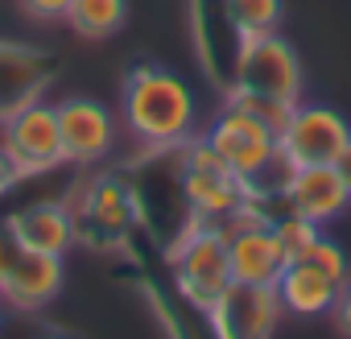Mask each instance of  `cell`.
<instances>
[{
	"instance_id": "cell-1",
	"label": "cell",
	"mask_w": 351,
	"mask_h": 339,
	"mask_svg": "<svg viewBox=\"0 0 351 339\" xmlns=\"http://www.w3.org/2000/svg\"><path fill=\"white\" fill-rule=\"evenodd\" d=\"M124 128L149 145V149H169V145H186L195 137L199 124V108H195V91L186 87V79H178L165 67L141 62L124 75Z\"/></svg>"
},
{
	"instance_id": "cell-2",
	"label": "cell",
	"mask_w": 351,
	"mask_h": 339,
	"mask_svg": "<svg viewBox=\"0 0 351 339\" xmlns=\"http://www.w3.org/2000/svg\"><path fill=\"white\" fill-rule=\"evenodd\" d=\"M203 137L248 183L252 207H261L269 215V203L281 199V187H285V174H289V161L281 157V145H277V128L265 124L256 112H248L240 104H228Z\"/></svg>"
},
{
	"instance_id": "cell-3",
	"label": "cell",
	"mask_w": 351,
	"mask_h": 339,
	"mask_svg": "<svg viewBox=\"0 0 351 339\" xmlns=\"http://www.w3.org/2000/svg\"><path fill=\"white\" fill-rule=\"evenodd\" d=\"M169 269H173V285H178V294L195 310L207 314L232 290V281H236L232 277V257H228L223 224L191 220V228L169 248Z\"/></svg>"
},
{
	"instance_id": "cell-4",
	"label": "cell",
	"mask_w": 351,
	"mask_h": 339,
	"mask_svg": "<svg viewBox=\"0 0 351 339\" xmlns=\"http://www.w3.org/2000/svg\"><path fill=\"white\" fill-rule=\"evenodd\" d=\"M182 199L191 220H207V224H228L236 211L252 207L248 199V183L236 174V170L207 145L203 132H195L182 145Z\"/></svg>"
},
{
	"instance_id": "cell-5",
	"label": "cell",
	"mask_w": 351,
	"mask_h": 339,
	"mask_svg": "<svg viewBox=\"0 0 351 339\" xmlns=\"http://www.w3.org/2000/svg\"><path fill=\"white\" fill-rule=\"evenodd\" d=\"M232 87L298 104L302 87H306L302 58L277 30H269V34H240L236 62H232Z\"/></svg>"
},
{
	"instance_id": "cell-6",
	"label": "cell",
	"mask_w": 351,
	"mask_h": 339,
	"mask_svg": "<svg viewBox=\"0 0 351 339\" xmlns=\"http://www.w3.org/2000/svg\"><path fill=\"white\" fill-rule=\"evenodd\" d=\"M0 145H5V153L21 170V178L66 165V145H62V128H58V104L25 100L13 112H5L0 116Z\"/></svg>"
},
{
	"instance_id": "cell-7",
	"label": "cell",
	"mask_w": 351,
	"mask_h": 339,
	"mask_svg": "<svg viewBox=\"0 0 351 339\" xmlns=\"http://www.w3.org/2000/svg\"><path fill=\"white\" fill-rule=\"evenodd\" d=\"M351 137V124L343 112L326 108V104H293L285 128L277 132L281 157L289 161V170L298 165H335L343 145Z\"/></svg>"
},
{
	"instance_id": "cell-8",
	"label": "cell",
	"mask_w": 351,
	"mask_h": 339,
	"mask_svg": "<svg viewBox=\"0 0 351 339\" xmlns=\"http://www.w3.org/2000/svg\"><path fill=\"white\" fill-rule=\"evenodd\" d=\"M223 232H228L232 277L248 281V285H277L289 257H285V248L273 232V220L261 207H244L223 224Z\"/></svg>"
},
{
	"instance_id": "cell-9",
	"label": "cell",
	"mask_w": 351,
	"mask_h": 339,
	"mask_svg": "<svg viewBox=\"0 0 351 339\" xmlns=\"http://www.w3.org/2000/svg\"><path fill=\"white\" fill-rule=\"evenodd\" d=\"M58 128L66 145V165H99L116 145V116L91 95L58 100Z\"/></svg>"
},
{
	"instance_id": "cell-10",
	"label": "cell",
	"mask_w": 351,
	"mask_h": 339,
	"mask_svg": "<svg viewBox=\"0 0 351 339\" xmlns=\"http://www.w3.org/2000/svg\"><path fill=\"white\" fill-rule=\"evenodd\" d=\"M285 306L277 298V285H248V281H232V290L207 310L215 335H244V339H265L277 331Z\"/></svg>"
},
{
	"instance_id": "cell-11",
	"label": "cell",
	"mask_w": 351,
	"mask_h": 339,
	"mask_svg": "<svg viewBox=\"0 0 351 339\" xmlns=\"http://www.w3.org/2000/svg\"><path fill=\"white\" fill-rule=\"evenodd\" d=\"M281 207H289V211L314 220L318 228H326L351 207V191L339 174V165H298L285 174Z\"/></svg>"
},
{
	"instance_id": "cell-12",
	"label": "cell",
	"mask_w": 351,
	"mask_h": 339,
	"mask_svg": "<svg viewBox=\"0 0 351 339\" xmlns=\"http://www.w3.org/2000/svg\"><path fill=\"white\" fill-rule=\"evenodd\" d=\"M141 224V203L136 191L120 178H95L83 195V215H79V236H91L99 248L120 244L132 228Z\"/></svg>"
},
{
	"instance_id": "cell-13",
	"label": "cell",
	"mask_w": 351,
	"mask_h": 339,
	"mask_svg": "<svg viewBox=\"0 0 351 339\" xmlns=\"http://www.w3.org/2000/svg\"><path fill=\"white\" fill-rule=\"evenodd\" d=\"M66 281V257H50V253H21L13 277L0 290V302L17 314H38L46 310Z\"/></svg>"
},
{
	"instance_id": "cell-14",
	"label": "cell",
	"mask_w": 351,
	"mask_h": 339,
	"mask_svg": "<svg viewBox=\"0 0 351 339\" xmlns=\"http://www.w3.org/2000/svg\"><path fill=\"white\" fill-rule=\"evenodd\" d=\"M5 224L13 228V236L21 240L25 253L66 257L79 244V220L71 215L66 203H29V207L13 211Z\"/></svg>"
},
{
	"instance_id": "cell-15",
	"label": "cell",
	"mask_w": 351,
	"mask_h": 339,
	"mask_svg": "<svg viewBox=\"0 0 351 339\" xmlns=\"http://www.w3.org/2000/svg\"><path fill=\"white\" fill-rule=\"evenodd\" d=\"M277 298H281L285 314H293V318H326V314H335L339 281L326 277L310 261H289L285 273L277 277Z\"/></svg>"
},
{
	"instance_id": "cell-16",
	"label": "cell",
	"mask_w": 351,
	"mask_h": 339,
	"mask_svg": "<svg viewBox=\"0 0 351 339\" xmlns=\"http://www.w3.org/2000/svg\"><path fill=\"white\" fill-rule=\"evenodd\" d=\"M128 21V0H71L66 25L79 38H112Z\"/></svg>"
},
{
	"instance_id": "cell-17",
	"label": "cell",
	"mask_w": 351,
	"mask_h": 339,
	"mask_svg": "<svg viewBox=\"0 0 351 339\" xmlns=\"http://www.w3.org/2000/svg\"><path fill=\"white\" fill-rule=\"evenodd\" d=\"M236 34H269L281 25V0H223Z\"/></svg>"
},
{
	"instance_id": "cell-18",
	"label": "cell",
	"mask_w": 351,
	"mask_h": 339,
	"mask_svg": "<svg viewBox=\"0 0 351 339\" xmlns=\"http://www.w3.org/2000/svg\"><path fill=\"white\" fill-rule=\"evenodd\" d=\"M269 220H273V232H277V240H281V248H285L289 261H302V257L310 253V244L322 236V228H318L314 220H306V215H298V211H289V207L273 211Z\"/></svg>"
},
{
	"instance_id": "cell-19",
	"label": "cell",
	"mask_w": 351,
	"mask_h": 339,
	"mask_svg": "<svg viewBox=\"0 0 351 339\" xmlns=\"http://www.w3.org/2000/svg\"><path fill=\"white\" fill-rule=\"evenodd\" d=\"M302 261H310V265H318L326 277H335L339 285L351 277V261H347V253H343V244H335L330 236H318L314 244H310V253L302 257Z\"/></svg>"
},
{
	"instance_id": "cell-20",
	"label": "cell",
	"mask_w": 351,
	"mask_h": 339,
	"mask_svg": "<svg viewBox=\"0 0 351 339\" xmlns=\"http://www.w3.org/2000/svg\"><path fill=\"white\" fill-rule=\"evenodd\" d=\"M21 253H25V248H21V240L13 236V228H9V224H0V290H5V281L13 277Z\"/></svg>"
},
{
	"instance_id": "cell-21",
	"label": "cell",
	"mask_w": 351,
	"mask_h": 339,
	"mask_svg": "<svg viewBox=\"0 0 351 339\" xmlns=\"http://www.w3.org/2000/svg\"><path fill=\"white\" fill-rule=\"evenodd\" d=\"M21 9H25V17H34L42 25H54V21H66L71 0H21Z\"/></svg>"
},
{
	"instance_id": "cell-22",
	"label": "cell",
	"mask_w": 351,
	"mask_h": 339,
	"mask_svg": "<svg viewBox=\"0 0 351 339\" xmlns=\"http://www.w3.org/2000/svg\"><path fill=\"white\" fill-rule=\"evenodd\" d=\"M335 327L343 335H351V277L339 285V302H335Z\"/></svg>"
},
{
	"instance_id": "cell-23",
	"label": "cell",
	"mask_w": 351,
	"mask_h": 339,
	"mask_svg": "<svg viewBox=\"0 0 351 339\" xmlns=\"http://www.w3.org/2000/svg\"><path fill=\"white\" fill-rule=\"evenodd\" d=\"M17 178H21V170L13 165V157L5 153V145H0V195H5V191L17 183Z\"/></svg>"
},
{
	"instance_id": "cell-24",
	"label": "cell",
	"mask_w": 351,
	"mask_h": 339,
	"mask_svg": "<svg viewBox=\"0 0 351 339\" xmlns=\"http://www.w3.org/2000/svg\"><path fill=\"white\" fill-rule=\"evenodd\" d=\"M339 174H343V183H347V191H351V137H347V145H343V153H339Z\"/></svg>"
},
{
	"instance_id": "cell-25",
	"label": "cell",
	"mask_w": 351,
	"mask_h": 339,
	"mask_svg": "<svg viewBox=\"0 0 351 339\" xmlns=\"http://www.w3.org/2000/svg\"><path fill=\"white\" fill-rule=\"evenodd\" d=\"M0 314H5V302H0Z\"/></svg>"
}]
</instances>
